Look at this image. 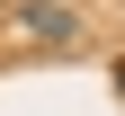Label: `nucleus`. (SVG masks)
I'll use <instances>...</instances> for the list:
<instances>
[{
  "instance_id": "f257e3e1",
  "label": "nucleus",
  "mask_w": 125,
  "mask_h": 116,
  "mask_svg": "<svg viewBox=\"0 0 125 116\" xmlns=\"http://www.w3.org/2000/svg\"><path fill=\"white\" fill-rule=\"evenodd\" d=\"M9 27H18L27 45H45V54L81 45V9H72V0H9Z\"/></svg>"
},
{
  "instance_id": "f03ea898",
  "label": "nucleus",
  "mask_w": 125,
  "mask_h": 116,
  "mask_svg": "<svg viewBox=\"0 0 125 116\" xmlns=\"http://www.w3.org/2000/svg\"><path fill=\"white\" fill-rule=\"evenodd\" d=\"M0 27H9V0H0Z\"/></svg>"
}]
</instances>
